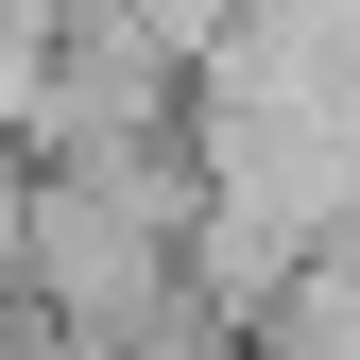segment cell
Instances as JSON below:
<instances>
[{"instance_id":"obj_1","label":"cell","mask_w":360,"mask_h":360,"mask_svg":"<svg viewBox=\"0 0 360 360\" xmlns=\"http://www.w3.org/2000/svg\"><path fill=\"white\" fill-rule=\"evenodd\" d=\"M138 34H155V52H189V69H206L223 34H240V0H138Z\"/></svg>"}]
</instances>
